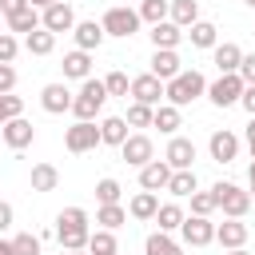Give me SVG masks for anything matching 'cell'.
I'll list each match as a JSON object with an SVG mask.
<instances>
[{"instance_id": "22", "label": "cell", "mask_w": 255, "mask_h": 255, "mask_svg": "<svg viewBox=\"0 0 255 255\" xmlns=\"http://www.w3.org/2000/svg\"><path fill=\"white\" fill-rule=\"evenodd\" d=\"M151 48H179V40H183V28L175 24V20H159V24H151Z\"/></svg>"}, {"instance_id": "53", "label": "cell", "mask_w": 255, "mask_h": 255, "mask_svg": "<svg viewBox=\"0 0 255 255\" xmlns=\"http://www.w3.org/2000/svg\"><path fill=\"white\" fill-rule=\"evenodd\" d=\"M28 4H32V8H40V12H44V8H48V4H56V0H28Z\"/></svg>"}, {"instance_id": "25", "label": "cell", "mask_w": 255, "mask_h": 255, "mask_svg": "<svg viewBox=\"0 0 255 255\" xmlns=\"http://www.w3.org/2000/svg\"><path fill=\"white\" fill-rule=\"evenodd\" d=\"M167 191H171L175 199H191V195L199 191V179H195V167H183V171H171V179H167Z\"/></svg>"}, {"instance_id": "58", "label": "cell", "mask_w": 255, "mask_h": 255, "mask_svg": "<svg viewBox=\"0 0 255 255\" xmlns=\"http://www.w3.org/2000/svg\"><path fill=\"white\" fill-rule=\"evenodd\" d=\"M251 159H255V143H251Z\"/></svg>"}, {"instance_id": "11", "label": "cell", "mask_w": 255, "mask_h": 255, "mask_svg": "<svg viewBox=\"0 0 255 255\" xmlns=\"http://www.w3.org/2000/svg\"><path fill=\"white\" fill-rule=\"evenodd\" d=\"M195 143L187 139V135H171L167 139V151H163V159L171 163V171H183V167H195Z\"/></svg>"}, {"instance_id": "42", "label": "cell", "mask_w": 255, "mask_h": 255, "mask_svg": "<svg viewBox=\"0 0 255 255\" xmlns=\"http://www.w3.org/2000/svg\"><path fill=\"white\" fill-rule=\"evenodd\" d=\"M16 116H24V100H20V96H12V92H8V96H0V128H4L8 120H16Z\"/></svg>"}, {"instance_id": "46", "label": "cell", "mask_w": 255, "mask_h": 255, "mask_svg": "<svg viewBox=\"0 0 255 255\" xmlns=\"http://www.w3.org/2000/svg\"><path fill=\"white\" fill-rule=\"evenodd\" d=\"M239 76H243V84H255V52H251V56L243 52V64H239Z\"/></svg>"}, {"instance_id": "44", "label": "cell", "mask_w": 255, "mask_h": 255, "mask_svg": "<svg viewBox=\"0 0 255 255\" xmlns=\"http://www.w3.org/2000/svg\"><path fill=\"white\" fill-rule=\"evenodd\" d=\"M16 52H20V40L4 28V32H0V64H12V60H16Z\"/></svg>"}, {"instance_id": "45", "label": "cell", "mask_w": 255, "mask_h": 255, "mask_svg": "<svg viewBox=\"0 0 255 255\" xmlns=\"http://www.w3.org/2000/svg\"><path fill=\"white\" fill-rule=\"evenodd\" d=\"M16 92V68L12 64H0V96Z\"/></svg>"}, {"instance_id": "29", "label": "cell", "mask_w": 255, "mask_h": 255, "mask_svg": "<svg viewBox=\"0 0 255 255\" xmlns=\"http://www.w3.org/2000/svg\"><path fill=\"white\" fill-rule=\"evenodd\" d=\"M151 128H159L163 135H175V131L183 128V116H179V108H175V104H159V108H155V120H151Z\"/></svg>"}, {"instance_id": "5", "label": "cell", "mask_w": 255, "mask_h": 255, "mask_svg": "<svg viewBox=\"0 0 255 255\" xmlns=\"http://www.w3.org/2000/svg\"><path fill=\"white\" fill-rule=\"evenodd\" d=\"M104 139H100V124L96 120H76L68 131H64V147L72 155H84V151H96Z\"/></svg>"}, {"instance_id": "18", "label": "cell", "mask_w": 255, "mask_h": 255, "mask_svg": "<svg viewBox=\"0 0 255 255\" xmlns=\"http://www.w3.org/2000/svg\"><path fill=\"white\" fill-rule=\"evenodd\" d=\"M215 243H219L223 251L243 247V243H247V223H243V219H223V223H215Z\"/></svg>"}, {"instance_id": "31", "label": "cell", "mask_w": 255, "mask_h": 255, "mask_svg": "<svg viewBox=\"0 0 255 255\" xmlns=\"http://www.w3.org/2000/svg\"><path fill=\"white\" fill-rule=\"evenodd\" d=\"M96 223L108 227V231H116V227L128 223V207H124V203H100V207H96Z\"/></svg>"}, {"instance_id": "12", "label": "cell", "mask_w": 255, "mask_h": 255, "mask_svg": "<svg viewBox=\"0 0 255 255\" xmlns=\"http://www.w3.org/2000/svg\"><path fill=\"white\" fill-rule=\"evenodd\" d=\"M147 72H151V76H159V80L167 84V80H175V76L183 72V60H179V52H175V48H155V52H151V68H147Z\"/></svg>"}, {"instance_id": "7", "label": "cell", "mask_w": 255, "mask_h": 255, "mask_svg": "<svg viewBox=\"0 0 255 255\" xmlns=\"http://www.w3.org/2000/svg\"><path fill=\"white\" fill-rule=\"evenodd\" d=\"M179 239H183V247H207V243H215L211 215H187L179 223Z\"/></svg>"}, {"instance_id": "35", "label": "cell", "mask_w": 255, "mask_h": 255, "mask_svg": "<svg viewBox=\"0 0 255 255\" xmlns=\"http://www.w3.org/2000/svg\"><path fill=\"white\" fill-rule=\"evenodd\" d=\"M139 20L143 24H159V20H167L171 16V0H139Z\"/></svg>"}, {"instance_id": "16", "label": "cell", "mask_w": 255, "mask_h": 255, "mask_svg": "<svg viewBox=\"0 0 255 255\" xmlns=\"http://www.w3.org/2000/svg\"><path fill=\"white\" fill-rule=\"evenodd\" d=\"M72 40H76V48H84V52H96V48L108 40V32H104V24H100V20H76V28H72Z\"/></svg>"}, {"instance_id": "21", "label": "cell", "mask_w": 255, "mask_h": 255, "mask_svg": "<svg viewBox=\"0 0 255 255\" xmlns=\"http://www.w3.org/2000/svg\"><path fill=\"white\" fill-rule=\"evenodd\" d=\"M64 80H88L92 76V52H84V48H72L68 56H64Z\"/></svg>"}, {"instance_id": "55", "label": "cell", "mask_w": 255, "mask_h": 255, "mask_svg": "<svg viewBox=\"0 0 255 255\" xmlns=\"http://www.w3.org/2000/svg\"><path fill=\"white\" fill-rule=\"evenodd\" d=\"M64 255H88V251H64Z\"/></svg>"}, {"instance_id": "48", "label": "cell", "mask_w": 255, "mask_h": 255, "mask_svg": "<svg viewBox=\"0 0 255 255\" xmlns=\"http://www.w3.org/2000/svg\"><path fill=\"white\" fill-rule=\"evenodd\" d=\"M239 108H243L247 116H255V84H247V88H243V100H239Z\"/></svg>"}, {"instance_id": "15", "label": "cell", "mask_w": 255, "mask_h": 255, "mask_svg": "<svg viewBox=\"0 0 255 255\" xmlns=\"http://www.w3.org/2000/svg\"><path fill=\"white\" fill-rule=\"evenodd\" d=\"M40 16H44V28H48V32H56V36H60V32H72V28H76V12H72V4H64V0L48 4V8L40 12Z\"/></svg>"}, {"instance_id": "56", "label": "cell", "mask_w": 255, "mask_h": 255, "mask_svg": "<svg viewBox=\"0 0 255 255\" xmlns=\"http://www.w3.org/2000/svg\"><path fill=\"white\" fill-rule=\"evenodd\" d=\"M243 4H247V8H255V0H243Z\"/></svg>"}, {"instance_id": "17", "label": "cell", "mask_w": 255, "mask_h": 255, "mask_svg": "<svg viewBox=\"0 0 255 255\" xmlns=\"http://www.w3.org/2000/svg\"><path fill=\"white\" fill-rule=\"evenodd\" d=\"M167 179H171V163L167 159H151L139 167V187L143 191H167Z\"/></svg>"}, {"instance_id": "3", "label": "cell", "mask_w": 255, "mask_h": 255, "mask_svg": "<svg viewBox=\"0 0 255 255\" xmlns=\"http://www.w3.org/2000/svg\"><path fill=\"white\" fill-rule=\"evenodd\" d=\"M211 191H215V199H219V211H223L227 219H243V215L251 211V203H255V199H251V191H243L239 183H227V179H219Z\"/></svg>"}, {"instance_id": "2", "label": "cell", "mask_w": 255, "mask_h": 255, "mask_svg": "<svg viewBox=\"0 0 255 255\" xmlns=\"http://www.w3.org/2000/svg\"><path fill=\"white\" fill-rule=\"evenodd\" d=\"M108 100H112V96H108L104 80H92V76H88V80H80V92H76V100H72V116H76V120H96Z\"/></svg>"}, {"instance_id": "14", "label": "cell", "mask_w": 255, "mask_h": 255, "mask_svg": "<svg viewBox=\"0 0 255 255\" xmlns=\"http://www.w3.org/2000/svg\"><path fill=\"white\" fill-rule=\"evenodd\" d=\"M207 151H211V159H215V163H231V159L239 155V135H235V131H227V128H219V131H211Z\"/></svg>"}, {"instance_id": "43", "label": "cell", "mask_w": 255, "mask_h": 255, "mask_svg": "<svg viewBox=\"0 0 255 255\" xmlns=\"http://www.w3.org/2000/svg\"><path fill=\"white\" fill-rule=\"evenodd\" d=\"M12 247H16V255H40V235L20 231V235H12Z\"/></svg>"}, {"instance_id": "47", "label": "cell", "mask_w": 255, "mask_h": 255, "mask_svg": "<svg viewBox=\"0 0 255 255\" xmlns=\"http://www.w3.org/2000/svg\"><path fill=\"white\" fill-rule=\"evenodd\" d=\"M12 219H16V211H12V203L8 199H0V235L12 227Z\"/></svg>"}, {"instance_id": "57", "label": "cell", "mask_w": 255, "mask_h": 255, "mask_svg": "<svg viewBox=\"0 0 255 255\" xmlns=\"http://www.w3.org/2000/svg\"><path fill=\"white\" fill-rule=\"evenodd\" d=\"M0 32H4V12H0Z\"/></svg>"}, {"instance_id": "8", "label": "cell", "mask_w": 255, "mask_h": 255, "mask_svg": "<svg viewBox=\"0 0 255 255\" xmlns=\"http://www.w3.org/2000/svg\"><path fill=\"white\" fill-rule=\"evenodd\" d=\"M120 155H124V163L143 167V163H151V159H155V143H151V135H147V131H131V135L120 143Z\"/></svg>"}, {"instance_id": "23", "label": "cell", "mask_w": 255, "mask_h": 255, "mask_svg": "<svg viewBox=\"0 0 255 255\" xmlns=\"http://www.w3.org/2000/svg\"><path fill=\"white\" fill-rule=\"evenodd\" d=\"M155 211H159V195H155V191H135V195H131V203H128V215H131V219H139V223L155 219Z\"/></svg>"}, {"instance_id": "60", "label": "cell", "mask_w": 255, "mask_h": 255, "mask_svg": "<svg viewBox=\"0 0 255 255\" xmlns=\"http://www.w3.org/2000/svg\"><path fill=\"white\" fill-rule=\"evenodd\" d=\"M116 255H120V251H116Z\"/></svg>"}, {"instance_id": "52", "label": "cell", "mask_w": 255, "mask_h": 255, "mask_svg": "<svg viewBox=\"0 0 255 255\" xmlns=\"http://www.w3.org/2000/svg\"><path fill=\"white\" fill-rule=\"evenodd\" d=\"M247 143H255V116H251V124H247Z\"/></svg>"}, {"instance_id": "6", "label": "cell", "mask_w": 255, "mask_h": 255, "mask_svg": "<svg viewBox=\"0 0 255 255\" xmlns=\"http://www.w3.org/2000/svg\"><path fill=\"white\" fill-rule=\"evenodd\" d=\"M243 76L239 72H223L215 84H207V100L215 104V108H235L239 100H243Z\"/></svg>"}, {"instance_id": "34", "label": "cell", "mask_w": 255, "mask_h": 255, "mask_svg": "<svg viewBox=\"0 0 255 255\" xmlns=\"http://www.w3.org/2000/svg\"><path fill=\"white\" fill-rule=\"evenodd\" d=\"M120 251V243H116V231H108V227H96L92 231V239H88V255H116Z\"/></svg>"}, {"instance_id": "10", "label": "cell", "mask_w": 255, "mask_h": 255, "mask_svg": "<svg viewBox=\"0 0 255 255\" xmlns=\"http://www.w3.org/2000/svg\"><path fill=\"white\" fill-rule=\"evenodd\" d=\"M0 139H4L12 151H24V147H32V139H36V128H32L24 116H16V120H8V124L0 128Z\"/></svg>"}, {"instance_id": "26", "label": "cell", "mask_w": 255, "mask_h": 255, "mask_svg": "<svg viewBox=\"0 0 255 255\" xmlns=\"http://www.w3.org/2000/svg\"><path fill=\"white\" fill-rule=\"evenodd\" d=\"M143 255H183V243H175L171 231H151L143 239Z\"/></svg>"}, {"instance_id": "24", "label": "cell", "mask_w": 255, "mask_h": 255, "mask_svg": "<svg viewBox=\"0 0 255 255\" xmlns=\"http://www.w3.org/2000/svg\"><path fill=\"white\" fill-rule=\"evenodd\" d=\"M28 183H32V191H56L60 187V171H56V163H32V175H28Z\"/></svg>"}, {"instance_id": "1", "label": "cell", "mask_w": 255, "mask_h": 255, "mask_svg": "<svg viewBox=\"0 0 255 255\" xmlns=\"http://www.w3.org/2000/svg\"><path fill=\"white\" fill-rule=\"evenodd\" d=\"M199 96H207V80H203V72H195V68H183L175 80L163 84V100L175 104V108H187V104H195Z\"/></svg>"}, {"instance_id": "13", "label": "cell", "mask_w": 255, "mask_h": 255, "mask_svg": "<svg viewBox=\"0 0 255 255\" xmlns=\"http://www.w3.org/2000/svg\"><path fill=\"white\" fill-rule=\"evenodd\" d=\"M131 100L159 108V104H163V80H159V76H151V72L135 76V80H131Z\"/></svg>"}, {"instance_id": "30", "label": "cell", "mask_w": 255, "mask_h": 255, "mask_svg": "<svg viewBox=\"0 0 255 255\" xmlns=\"http://www.w3.org/2000/svg\"><path fill=\"white\" fill-rule=\"evenodd\" d=\"M56 239H60L64 251H88L92 227H56Z\"/></svg>"}, {"instance_id": "28", "label": "cell", "mask_w": 255, "mask_h": 255, "mask_svg": "<svg viewBox=\"0 0 255 255\" xmlns=\"http://www.w3.org/2000/svg\"><path fill=\"white\" fill-rule=\"evenodd\" d=\"M187 40H191V48H215L219 44V28L211 20H195L187 28Z\"/></svg>"}, {"instance_id": "19", "label": "cell", "mask_w": 255, "mask_h": 255, "mask_svg": "<svg viewBox=\"0 0 255 255\" xmlns=\"http://www.w3.org/2000/svg\"><path fill=\"white\" fill-rule=\"evenodd\" d=\"M211 64L219 68V76H223V72H239V64H243V48L231 44V40H223V44L211 48Z\"/></svg>"}, {"instance_id": "37", "label": "cell", "mask_w": 255, "mask_h": 255, "mask_svg": "<svg viewBox=\"0 0 255 255\" xmlns=\"http://www.w3.org/2000/svg\"><path fill=\"white\" fill-rule=\"evenodd\" d=\"M124 120H128V128H151V120H155V108H151V104H139V100H131Z\"/></svg>"}, {"instance_id": "51", "label": "cell", "mask_w": 255, "mask_h": 255, "mask_svg": "<svg viewBox=\"0 0 255 255\" xmlns=\"http://www.w3.org/2000/svg\"><path fill=\"white\" fill-rule=\"evenodd\" d=\"M247 179H251V199H255V159H251V167H247Z\"/></svg>"}, {"instance_id": "40", "label": "cell", "mask_w": 255, "mask_h": 255, "mask_svg": "<svg viewBox=\"0 0 255 255\" xmlns=\"http://www.w3.org/2000/svg\"><path fill=\"white\" fill-rule=\"evenodd\" d=\"M215 211H219L215 191H195L191 195V215H215Z\"/></svg>"}, {"instance_id": "39", "label": "cell", "mask_w": 255, "mask_h": 255, "mask_svg": "<svg viewBox=\"0 0 255 255\" xmlns=\"http://www.w3.org/2000/svg\"><path fill=\"white\" fill-rule=\"evenodd\" d=\"M104 88H108V96H131V80H128V72H108L104 76Z\"/></svg>"}, {"instance_id": "59", "label": "cell", "mask_w": 255, "mask_h": 255, "mask_svg": "<svg viewBox=\"0 0 255 255\" xmlns=\"http://www.w3.org/2000/svg\"><path fill=\"white\" fill-rule=\"evenodd\" d=\"M135 4H139V0H135Z\"/></svg>"}, {"instance_id": "27", "label": "cell", "mask_w": 255, "mask_h": 255, "mask_svg": "<svg viewBox=\"0 0 255 255\" xmlns=\"http://www.w3.org/2000/svg\"><path fill=\"white\" fill-rule=\"evenodd\" d=\"M128 135H131V131H128V120H124V116H104V120H100V139H104V143L120 147Z\"/></svg>"}, {"instance_id": "33", "label": "cell", "mask_w": 255, "mask_h": 255, "mask_svg": "<svg viewBox=\"0 0 255 255\" xmlns=\"http://www.w3.org/2000/svg\"><path fill=\"white\" fill-rule=\"evenodd\" d=\"M167 20H175V24L187 32V28L199 20V0H171V16H167Z\"/></svg>"}, {"instance_id": "9", "label": "cell", "mask_w": 255, "mask_h": 255, "mask_svg": "<svg viewBox=\"0 0 255 255\" xmlns=\"http://www.w3.org/2000/svg\"><path fill=\"white\" fill-rule=\"evenodd\" d=\"M72 92H68V84L64 80H56V84H44L40 88V108L48 112V116H64V112H72Z\"/></svg>"}, {"instance_id": "49", "label": "cell", "mask_w": 255, "mask_h": 255, "mask_svg": "<svg viewBox=\"0 0 255 255\" xmlns=\"http://www.w3.org/2000/svg\"><path fill=\"white\" fill-rule=\"evenodd\" d=\"M20 8H28V0H0V12H4V20H8V16H16Z\"/></svg>"}, {"instance_id": "4", "label": "cell", "mask_w": 255, "mask_h": 255, "mask_svg": "<svg viewBox=\"0 0 255 255\" xmlns=\"http://www.w3.org/2000/svg\"><path fill=\"white\" fill-rule=\"evenodd\" d=\"M100 24H104V32H108V36L128 40V36H135V32H139V24H143V20H139V12H135V8L116 4V8H108V12H104V20H100Z\"/></svg>"}, {"instance_id": "32", "label": "cell", "mask_w": 255, "mask_h": 255, "mask_svg": "<svg viewBox=\"0 0 255 255\" xmlns=\"http://www.w3.org/2000/svg\"><path fill=\"white\" fill-rule=\"evenodd\" d=\"M24 48H28L32 56H52V48H56V32L36 28V32H28V36H24Z\"/></svg>"}, {"instance_id": "38", "label": "cell", "mask_w": 255, "mask_h": 255, "mask_svg": "<svg viewBox=\"0 0 255 255\" xmlns=\"http://www.w3.org/2000/svg\"><path fill=\"white\" fill-rule=\"evenodd\" d=\"M120 195H124V187H120V179H112V175H104V179L96 183V203H120Z\"/></svg>"}, {"instance_id": "54", "label": "cell", "mask_w": 255, "mask_h": 255, "mask_svg": "<svg viewBox=\"0 0 255 255\" xmlns=\"http://www.w3.org/2000/svg\"><path fill=\"white\" fill-rule=\"evenodd\" d=\"M227 255H251V251H243V247H231V251H227Z\"/></svg>"}, {"instance_id": "20", "label": "cell", "mask_w": 255, "mask_h": 255, "mask_svg": "<svg viewBox=\"0 0 255 255\" xmlns=\"http://www.w3.org/2000/svg\"><path fill=\"white\" fill-rule=\"evenodd\" d=\"M4 28H8L12 36H16V32H20V36H28V32L44 28V16H40V8H32V4H28V8H20L16 16H8V20H4Z\"/></svg>"}, {"instance_id": "41", "label": "cell", "mask_w": 255, "mask_h": 255, "mask_svg": "<svg viewBox=\"0 0 255 255\" xmlns=\"http://www.w3.org/2000/svg\"><path fill=\"white\" fill-rule=\"evenodd\" d=\"M92 219H88V211L84 207H64L60 215H56V227H88Z\"/></svg>"}, {"instance_id": "36", "label": "cell", "mask_w": 255, "mask_h": 255, "mask_svg": "<svg viewBox=\"0 0 255 255\" xmlns=\"http://www.w3.org/2000/svg\"><path fill=\"white\" fill-rule=\"evenodd\" d=\"M187 215H183V207L179 203H159V211H155V223H159V231H179V223H183Z\"/></svg>"}, {"instance_id": "50", "label": "cell", "mask_w": 255, "mask_h": 255, "mask_svg": "<svg viewBox=\"0 0 255 255\" xmlns=\"http://www.w3.org/2000/svg\"><path fill=\"white\" fill-rule=\"evenodd\" d=\"M0 255H16V247H12V239H0Z\"/></svg>"}]
</instances>
